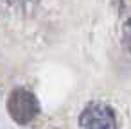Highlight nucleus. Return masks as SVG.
Here are the masks:
<instances>
[{
    "label": "nucleus",
    "mask_w": 131,
    "mask_h": 129,
    "mask_svg": "<svg viewBox=\"0 0 131 129\" xmlns=\"http://www.w3.org/2000/svg\"><path fill=\"white\" fill-rule=\"evenodd\" d=\"M7 111L16 124L25 125L38 116L40 102L32 91L24 90V88H16L11 91V95L7 99Z\"/></svg>",
    "instance_id": "1"
},
{
    "label": "nucleus",
    "mask_w": 131,
    "mask_h": 129,
    "mask_svg": "<svg viewBox=\"0 0 131 129\" xmlns=\"http://www.w3.org/2000/svg\"><path fill=\"white\" fill-rule=\"evenodd\" d=\"M81 129H117L115 111L104 102H90L79 115Z\"/></svg>",
    "instance_id": "2"
},
{
    "label": "nucleus",
    "mask_w": 131,
    "mask_h": 129,
    "mask_svg": "<svg viewBox=\"0 0 131 129\" xmlns=\"http://www.w3.org/2000/svg\"><path fill=\"white\" fill-rule=\"evenodd\" d=\"M124 41H126V47H127V50L131 52V18L126 22V25H124Z\"/></svg>",
    "instance_id": "3"
}]
</instances>
